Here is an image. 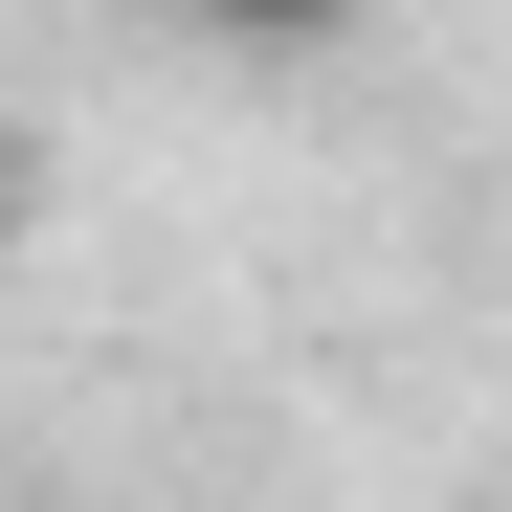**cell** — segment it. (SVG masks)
<instances>
[{"label": "cell", "instance_id": "1", "mask_svg": "<svg viewBox=\"0 0 512 512\" xmlns=\"http://www.w3.org/2000/svg\"><path fill=\"white\" fill-rule=\"evenodd\" d=\"M179 23H201V45H334L357 0H179Z\"/></svg>", "mask_w": 512, "mask_h": 512}]
</instances>
